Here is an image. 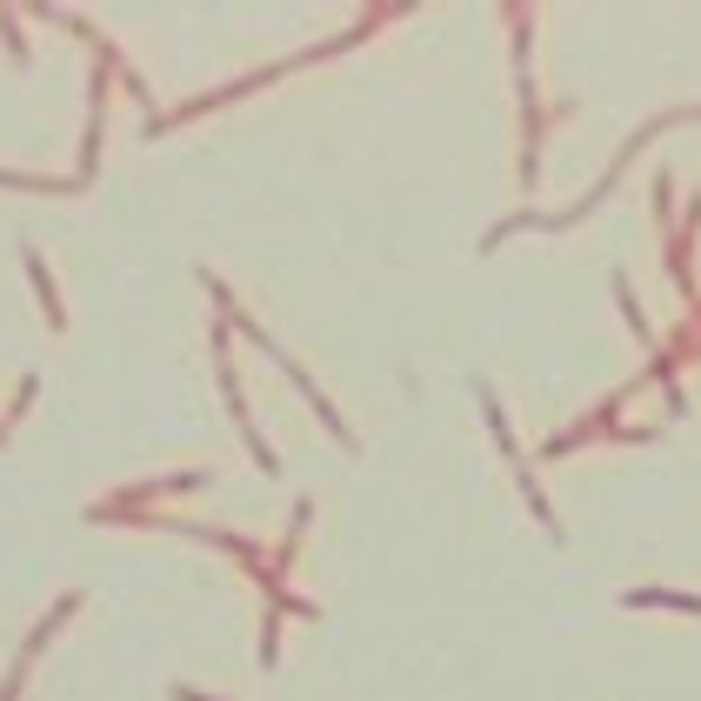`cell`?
<instances>
[]
</instances>
